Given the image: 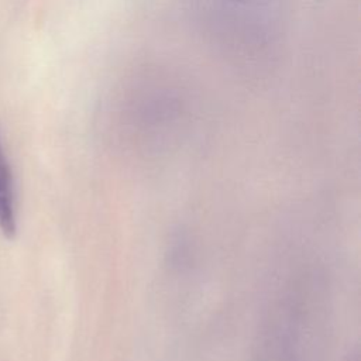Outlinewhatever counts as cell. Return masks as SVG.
<instances>
[{
	"label": "cell",
	"mask_w": 361,
	"mask_h": 361,
	"mask_svg": "<svg viewBox=\"0 0 361 361\" xmlns=\"http://www.w3.org/2000/svg\"><path fill=\"white\" fill-rule=\"evenodd\" d=\"M0 231L4 237L13 238L17 231L16 193L13 173L0 144Z\"/></svg>",
	"instance_id": "1"
}]
</instances>
